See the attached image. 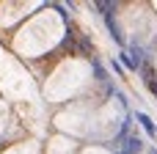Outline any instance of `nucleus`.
I'll use <instances>...</instances> for the list:
<instances>
[{
	"instance_id": "1",
	"label": "nucleus",
	"mask_w": 157,
	"mask_h": 154,
	"mask_svg": "<svg viewBox=\"0 0 157 154\" xmlns=\"http://www.w3.org/2000/svg\"><path fill=\"white\" fill-rule=\"evenodd\" d=\"M132 116H135V121L144 127V132H146L149 138H157V124L152 121V116H146V113H141V110H135Z\"/></svg>"
},
{
	"instance_id": "2",
	"label": "nucleus",
	"mask_w": 157,
	"mask_h": 154,
	"mask_svg": "<svg viewBox=\"0 0 157 154\" xmlns=\"http://www.w3.org/2000/svg\"><path fill=\"white\" fill-rule=\"evenodd\" d=\"M144 149H146V143H144V138H138V135H130L121 152H124V154H141Z\"/></svg>"
},
{
	"instance_id": "3",
	"label": "nucleus",
	"mask_w": 157,
	"mask_h": 154,
	"mask_svg": "<svg viewBox=\"0 0 157 154\" xmlns=\"http://www.w3.org/2000/svg\"><path fill=\"white\" fill-rule=\"evenodd\" d=\"M119 63H121L124 69H130V72H138V69H141V61H138V58H132L127 50H121V52H119Z\"/></svg>"
},
{
	"instance_id": "4",
	"label": "nucleus",
	"mask_w": 157,
	"mask_h": 154,
	"mask_svg": "<svg viewBox=\"0 0 157 154\" xmlns=\"http://www.w3.org/2000/svg\"><path fill=\"white\" fill-rule=\"evenodd\" d=\"M110 69H113V72H119V74H124V66H121L119 61H110Z\"/></svg>"
},
{
	"instance_id": "5",
	"label": "nucleus",
	"mask_w": 157,
	"mask_h": 154,
	"mask_svg": "<svg viewBox=\"0 0 157 154\" xmlns=\"http://www.w3.org/2000/svg\"><path fill=\"white\" fill-rule=\"evenodd\" d=\"M146 85H149V91L157 96V80H146Z\"/></svg>"
},
{
	"instance_id": "6",
	"label": "nucleus",
	"mask_w": 157,
	"mask_h": 154,
	"mask_svg": "<svg viewBox=\"0 0 157 154\" xmlns=\"http://www.w3.org/2000/svg\"><path fill=\"white\" fill-rule=\"evenodd\" d=\"M146 154H157V149H155V146H149V149H146Z\"/></svg>"
},
{
	"instance_id": "7",
	"label": "nucleus",
	"mask_w": 157,
	"mask_h": 154,
	"mask_svg": "<svg viewBox=\"0 0 157 154\" xmlns=\"http://www.w3.org/2000/svg\"><path fill=\"white\" fill-rule=\"evenodd\" d=\"M116 154H124V152H116Z\"/></svg>"
}]
</instances>
